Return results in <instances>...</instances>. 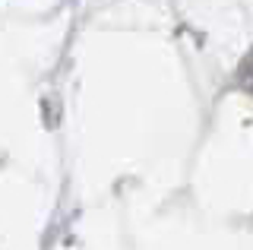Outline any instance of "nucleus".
Returning a JSON list of instances; mask_svg holds the SVG:
<instances>
[{
    "label": "nucleus",
    "mask_w": 253,
    "mask_h": 250,
    "mask_svg": "<svg viewBox=\"0 0 253 250\" xmlns=\"http://www.w3.org/2000/svg\"><path fill=\"white\" fill-rule=\"evenodd\" d=\"M247 85H250V92H253V57L247 60Z\"/></svg>",
    "instance_id": "1"
}]
</instances>
